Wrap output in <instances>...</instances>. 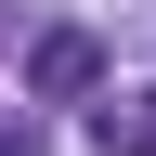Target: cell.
Masks as SVG:
<instances>
[{"mask_svg":"<svg viewBox=\"0 0 156 156\" xmlns=\"http://www.w3.org/2000/svg\"><path fill=\"white\" fill-rule=\"evenodd\" d=\"M143 130H156V91H143Z\"/></svg>","mask_w":156,"mask_h":156,"instance_id":"3957f363","label":"cell"},{"mask_svg":"<svg viewBox=\"0 0 156 156\" xmlns=\"http://www.w3.org/2000/svg\"><path fill=\"white\" fill-rule=\"evenodd\" d=\"M91 78H104V39H91V26H52V39L26 52V91H39V104H78Z\"/></svg>","mask_w":156,"mask_h":156,"instance_id":"6da1fadb","label":"cell"},{"mask_svg":"<svg viewBox=\"0 0 156 156\" xmlns=\"http://www.w3.org/2000/svg\"><path fill=\"white\" fill-rule=\"evenodd\" d=\"M0 156H52V143H39V130H26V117H13V130H0Z\"/></svg>","mask_w":156,"mask_h":156,"instance_id":"7a4b0ae2","label":"cell"}]
</instances>
